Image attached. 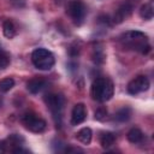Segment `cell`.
Segmentation results:
<instances>
[{
  "instance_id": "1",
  "label": "cell",
  "mask_w": 154,
  "mask_h": 154,
  "mask_svg": "<svg viewBox=\"0 0 154 154\" xmlns=\"http://www.w3.org/2000/svg\"><path fill=\"white\" fill-rule=\"evenodd\" d=\"M120 41L124 46L137 51L142 54H147L150 51V45L148 43V36L138 30H130L120 36Z\"/></svg>"
},
{
  "instance_id": "2",
  "label": "cell",
  "mask_w": 154,
  "mask_h": 154,
  "mask_svg": "<svg viewBox=\"0 0 154 154\" xmlns=\"http://www.w3.org/2000/svg\"><path fill=\"white\" fill-rule=\"evenodd\" d=\"M93 100L106 102L113 96V83L108 78H96L90 87Z\"/></svg>"
},
{
  "instance_id": "3",
  "label": "cell",
  "mask_w": 154,
  "mask_h": 154,
  "mask_svg": "<svg viewBox=\"0 0 154 154\" xmlns=\"http://www.w3.org/2000/svg\"><path fill=\"white\" fill-rule=\"evenodd\" d=\"M31 61L34 66L38 70H51L54 66L55 59L52 52H49L46 48H37L31 53Z\"/></svg>"
},
{
  "instance_id": "4",
  "label": "cell",
  "mask_w": 154,
  "mask_h": 154,
  "mask_svg": "<svg viewBox=\"0 0 154 154\" xmlns=\"http://www.w3.org/2000/svg\"><path fill=\"white\" fill-rule=\"evenodd\" d=\"M66 13L76 25H81L87 14V6L83 0H70L66 6Z\"/></svg>"
},
{
  "instance_id": "5",
  "label": "cell",
  "mask_w": 154,
  "mask_h": 154,
  "mask_svg": "<svg viewBox=\"0 0 154 154\" xmlns=\"http://www.w3.org/2000/svg\"><path fill=\"white\" fill-rule=\"evenodd\" d=\"M45 102L49 111L53 114V118L57 124H61V113L64 108V97L60 94H48L45 96Z\"/></svg>"
},
{
  "instance_id": "6",
  "label": "cell",
  "mask_w": 154,
  "mask_h": 154,
  "mask_svg": "<svg viewBox=\"0 0 154 154\" xmlns=\"http://www.w3.org/2000/svg\"><path fill=\"white\" fill-rule=\"evenodd\" d=\"M22 123L25 126V129H28L29 131H32V132H42V131H45V129L47 126V123L42 118H40L36 114L30 113V112L22 116Z\"/></svg>"
},
{
  "instance_id": "7",
  "label": "cell",
  "mask_w": 154,
  "mask_h": 154,
  "mask_svg": "<svg viewBox=\"0 0 154 154\" xmlns=\"http://www.w3.org/2000/svg\"><path fill=\"white\" fill-rule=\"evenodd\" d=\"M24 143V138L20 135L12 134L10 135L6 140L0 142V153H6V152H14L17 148L22 147Z\"/></svg>"
},
{
  "instance_id": "8",
  "label": "cell",
  "mask_w": 154,
  "mask_h": 154,
  "mask_svg": "<svg viewBox=\"0 0 154 154\" xmlns=\"http://www.w3.org/2000/svg\"><path fill=\"white\" fill-rule=\"evenodd\" d=\"M149 79L146 76H137L128 83V93L131 95H136L138 93L146 91L149 88Z\"/></svg>"
},
{
  "instance_id": "9",
  "label": "cell",
  "mask_w": 154,
  "mask_h": 154,
  "mask_svg": "<svg viewBox=\"0 0 154 154\" xmlns=\"http://www.w3.org/2000/svg\"><path fill=\"white\" fill-rule=\"evenodd\" d=\"M131 12H132V5H131L129 1L123 2V4L116 10V13H114L113 19H112L113 23H116V24L122 23L124 19H126V18L131 14Z\"/></svg>"
},
{
  "instance_id": "10",
  "label": "cell",
  "mask_w": 154,
  "mask_h": 154,
  "mask_svg": "<svg viewBox=\"0 0 154 154\" xmlns=\"http://www.w3.org/2000/svg\"><path fill=\"white\" fill-rule=\"evenodd\" d=\"M85 118H87V109H85L84 103H76L71 112V124L78 125L83 123Z\"/></svg>"
},
{
  "instance_id": "11",
  "label": "cell",
  "mask_w": 154,
  "mask_h": 154,
  "mask_svg": "<svg viewBox=\"0 0 154 154\" xmlns=\"http://www.w3.org/2000/svg\"><path fill=\"white\" fill-rule=\"evenodd\" d=\"M46 87V81L42 77H35L28 81L26 83V89L31 93V94H37L40 93L43 88Z\"/></svg>"
},
{
  "instance_id": "12",
  "label": "cell",
  "mask_w": 154,
  "mask_h": 154,
  "mask_svg": "<svg viewBox=\"0 0 154 154\" xmlns=\"http://www.w3.org/2000/svg\"><path fill=\"white\" fill-rule=\"evenodd\" d=\"M91 137H93V132L90 128H82L76 134V138L83 144H89L91 141Z\"/></svg>"
},
{
  "instance_id": "13",
  "label": "cell",
  "mask_w": 154,
  "mask_h": 154,
  "mask_svg": "<svg viewBox=\"0 0 154 154\" xmlns=\"http://www.w3.org/2000/svg\"><path fill=\"white\" fill-rule=\"evenodd\" d=\"M116 142V134L111 132V131H106L102 132L100 136V144L102 148H109L111 146H113Z\"/></svg>"
},
{
  "instance_id": "14",
  "label": "cell",
  "mask_w": 154,
  "mask_h": 154,
  "mask_svg": "<svg viewBox=\"0 0 154 154\" xmlns=\"http://www.w3.org/2000/svg\"><path fill=\"white\" fill-rule=\"evenodd\" d=\"M126 137H128V141L131 143H140L143 140V132L138 128H132L129 130Z\"/></svg>"
},
{
  "instance_id": "15",
  "label": "cell",
  "mask_w": 154,
  "mask_h": 154,
  "mask_svg": "<svg viewBox=\"0 0 154 154\" xmlns=\"http://www.w3.org/2000/svg\"><path fill=\"white\" fill-rule=\"evenodd\" d=\"M2 32H4L5 37H7V38H13L14 37V35H16V26H14V24L10 19L4 20V23H2Z\"/></svg>"
},
{
  "instance_id": "16",
  "label": "cell",
  "mask_w": 154,
  "mask_h": 154,
  "mask_svg": "<svg viewBox=\"0 0 154 154\" xmlns=\"http://www.w3.org/2000/svg\"><path fill=\"white\" fill-rule=\"evenodd\" d=\"M131 117V108L130 107H123L120 108L116 114H114V119L118 120V122H128Z\"/></svg>"
},
{
  "instance_id": "17",
  "label": "cell",
  "mask_w": 154,
  "mask_h": 154,
  "mask_svg": "<svg viewBox=\"0 0 154 154\" xmlns=\"http://www.w3.org/2000/svg\"><path fill=\"white\" fill-rule=\"evenodd\" d=\"M14 87V79L11 77H6L0 79V91L1 93H7Z\"/></svg>"
},
{
  "instance_id": "18",
  "label": "cell",
  "mask_w": 154,
  "mask_h": 154,
  "mask_svg": "<svg viewBox=\"0 0 154 154\" xmlns=\"http://www.w3.org/2000/svg\"><path fill=\"white\" fill-rule=\"evenodd\" d=\"M153 6L150 4H144L140 8V16L143 19H152L153 18Z\"/></svg>"
},
{
  "instance_id": "19",
  "label": "cell",
  "mask_w": 154,
  "mask_h": 154,
  "mask_svg": "<svg viewBox=\"0 0 154 154\" xmlns=\"http://www.w3.org/2000/svg\"><path fill=\"white\" fill-rule=\"evenodd\" d=\"M8 64H10V55L2 49L0 52V69L1 70L6 69L8 66Z\"/></svg>"
},
{
  "instance_id": "20",
  "label": "cell",
  "mask_w": 154,
  "mask_h": 154,
  "mask_svg": "<svg viewBox=\"0 0 154 154\" xmlns=\"http://www.w3.org/2000/svg\"><path fill=\"white\" fill-rule=\"evenodd\" d=\"M95 119L96 120H103L106 117H107V109L103 108V107H100L95 111Z\"/></svg>"
},
{
  "instance_id": "21",
  "label": "cell",
  "mask_w": 154,
  "mask_h": 154,
  "mask_svg": "<svg viewBox=\"0 0 154 154\" xmlns=\"http://www.w3.org/2000/svg\"><path fill=\"white\" fill-rule=\"evenodd\" d=\"M13 6H16V7H22V6H24V4H25V0H8Z\"/></svg>"
},
{
  "instance_id": "22",
  "label": "cell",
  "mask_w": 154,
  "mask_h": 154,
  "mask_svg": "<svg viewBox=\"0 0 154 154\" xmlns=\"http://www.w3.org/2000/svg\"><path fill=\"white\" fill-rule=\"evenodd\" d=\"M1 105H2V101H1V99H0V107H1Z\"/></svg>"
},
{
  "instance_id": "23",
  "label": "cell",
  "mask_w": 154,
  "mask_h": 154,
  "mask_svg": "<svg viewBox=\"0 0 154 154\" xmlns=\"http://www.w3.org/2000/svg\"><path fill=\"white\" fill-rule=\"evenodd\" d=\"M1 51H2V48H1V47H0V52H1Z\"/></svg>"
}]
</instances>
